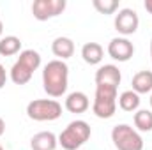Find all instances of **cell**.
<instances>
[{
    "mask_svg": "<svg viewBox=\"0 0 152 150\" xmlns=\"http://www.w3.org/2000/svg\"><path fill=\"white\" fill-rule=\"evenodd\" d=\"M66 5V0H36L32 4V14L39 21H48L62 14Z\"/></svg>",
    "mask_w": 152,
    "mask_h": 150,
    "instance_id": "cell-7",
    "label": "cell"
},
{
    "mask_svg": "<svg viewBox=\"0 0 152 150\" xmlns=\"http://www.w3.org/2000/svg\"><path fill=\"white\" fill-rule=\"evenodd\" d=\"M58 145V138L51 131H41L32 136L30 149L32 150H55Z\"/></svg>",
    "mask_w": 152,
    "mask_h": 150,
    "instance_id": "cell-11",
    "label": "cell"
},
{
    "mask_svg": "<svg viewBox=\"0 0 152 150\" xmlns=\"http://www.w3.org/2000/svg\"><path fill=\"white\" fill-rule=\"evenodd\" d=\"M117 90L113 87L96 85V95L92 103V111L97 118H112L117 111Z\"/></svg>",
    "mask_w": 152,
    "mask_h": 150,
    "instance_id": "cell-4",
    "label": "cell"
},
{
    "mask_svg": "<svg viewBox=\"0 0 152 150\" xmlns=\"http://www.w3.org/2000/svg\"><path fill=\"white\" fill-rule=\"evenodd\" d=\"M103 57H104V50H103V46L99 42H85L83 44V48H81V58L87 64L97 66V64H101Z\"/></svg>",
    "mask_w": 152,
    "mask_h": 150,
    "instance_id": "cell-14",
    "label": "cell"
},
{
    "mask_svg": "<svg viewBox=\"0 0 152 150\" xmlns=\"http://www.w3.org/2000/svg\"><path fill=\"white\" fill-rule=\"evenodd\" d=\"M112 141L117 150H143V138L127 124L115 125L112 131Z\"/></svg>",
    "mask_w": 152,
    "mask_h": 150,
    "instance_id": "cell-6",
    "label": "cell"
},
{
    "mask_svg": "<svg viewBox=\"0 0 152 150\" xmlns=\"http://www.w3.org/2000/svg\"><path fill=\"white\" fill-rule=\"evenodd\" d=\"M117 104L122 111H138L140 108V95L133 90H126L117 97Z\"/></svg>",
    "mask_w": 152,
    "mask_h": 150,
    "instance_id": "cell-16",
    "label": "cell"
},
{
    "mask_svg": "<svg viewBox=\"0 0 152 150\" xmlns=\"http://www.w3.org/2000/svg\"><path fill=\"white\" fill-rule=\"evenodd\" d=\"M2 32H4V23H2V20H0V39H2Z\"/></svg>",
    "mask_w": 152,
    "mask_h": 150,
    "instance_id": "cell-23",
    "label": "cell"
},
{
    "mask_svg": "<svg viewBox=\"0 0 152 150\" xmlns=\"http://www.w3.org/2000/svg\"><path fill=\"white\" fill-rule=\"evenodd\" d=\"M21 39L16 36H5L0 39V55L2 57H12L21 53Z\"/></svg>",
    "mask_w": 152,
    "mask_h": 150,
    "instance_id": "cell-17",
    "label": "cell"
},
{
    "mask_svg": "<svg viewBox=\"0 0 152 150\" xmlns=\"http://www.w3.org/2000/svg\"><path fill=\"white\" fill-rule=\"evenodd\" d=\"M5 81H7V74H5V69H4V66L0 64V88H4Z\"/></svg>",
    "mask_w": 152,
    "mask_h": 150,
    "instance_id": "cell-20",
    "label": "cell"
},
{
    "mask_svg": "<svg viewBox=\"0 0 152 150\" xmlns=\"http://www.w3.org/2000/svg\"><path fill=\"white\" fill-rule=\"evenodd\" d=\"M143 7H145L147 12H151L152 14V0H145V2H143Z\"/></svg>",
    "mask_w": 152,
    "mask_h": 150,
    "instance_id": "cell-21",
    "label": "cell"
},
{
    "mask_svg": "<svg viewBox=\"0 0 152 150\" xmlns=\"http://www.w3.org/2000/svg\"><path fill=\"white\" fill-rule=\"evenodd\" d=\"M133 92H136L138 95L140 94H149L152 92V71H140L133 76Z\"/></svg>",
    "mask_w": 152,
    "mask_h": 150,
    "instance_id": "cell-15",
    "label": "cell"
},
{
    "mask_svg": "<svg viewBox=\"0 0 152 150\" xmlns=\"http://www.w3.org/2000/svg\"><path fill=\"white\" fill-rule=\"evenodd\" d=\"M66 110L71 113H85L90 108V101L88 95L85 92H71L66 97Z\"/></svg>",
    "mask_w": 152,
    "mask_h": 150,
    "instance_id": "cell-12",
    "label": "cell"
},
{
    "mask_svg": "<svg viewBox=\"0 0 152 150\" xmlns=\"http://www.w3.org/2000/svg\"><path fill=\"white\" fill-rule=\"evenodd\" d=\"M4 133H5V122H4V118L0 117V136H4Z\"/></svg>",
    "mask_w": 152,
    "mask_h": 150,
    "instance_id": "cell-22",
    "label": "cell"
},
{
    "mask_svg": "<svg viewBox=\"0 0 152 150\" xmlns=\"http://www.w3.org/2000/svg\"><path fill=\"white\" fill-rule=\"evenodd\" d=\"M90 134H92L90 125L85 120H73L58 134V145L64 150H78L88 141Z\"/></svg>",
    "mask_w": 152,
    "mask_h": 150,
    "instance_id": "cell-3",
    "label": "cell"
},
{
    "mask_svg": "<svg viewBox=\"0 0 152 150\" xmlns=\"http://www.w3.org/2000/svg\"><path fill=\"white\" fill-rule=\"evenodd\" d=\"M108 55L117 62H127L134 55V46L127 37H113L108 44Z\"/></svg>",
    "mask_w": 152,
    "mask_h": 150,
    "instance_id": "cell-9",
    "label": "cell"
},
{
    "mask_svg": "<svg viewBox=\"0 0 152 150\" xmlns=\"http://www.w3.org/2000/svg\"><path fill=\"white\" fill-rule=\"evenodd\" d=\"M151 108H152V92H151Z\"/></svg>",
    "mask_w": 152,
    "mask_h": 150,
    "instance_id": "cell-25",
    "label": "cell"
},
{
    "mask_svg": "<svg viewBox=\"0 0 152 150\" xmlns=\"http://www.w3.org/2000/svg\"><path fill=\"white\" fill-rule=\"evenodd\" d=\"M134 127L140 133H151L152 131V111L151 110H138L133 117Z\"/></svg>",
    "mask_w": 152,
    "mask_h": 150,
    "instance_id": "cell-18",
    "label": "cell"
},
{
    "mask_svg": "<svg viewBox=\"0 0 152 150\" xmlns=\"http://www.w3.org/2000/svg\"><path fill=\"white\" fill-rule=\"evenodd\" d=\"M0 150H5V149H4V147H2V145H0Z\"/></svg>",
    "mask_w": 152,
    "mask_h": 150,
    "instance_id": "cell-26",
    "label": "cell"
},
{
    "mask_svg": "<svg viewBox=\"0 0 152 150\" xmlns=\"http://www.w3.org/2000/svg\"><path fill=\"white\" fill-rule=\"evenodd\" d=\"M113 25H115V30L122 36H131L138 30V25H140V18L136 14L134 9H120L117 14H115V20H113Z\"/></svg>",
    "mask_w": 152,
    "mask_h": 150,
    "instance_id": "cell-8",
    "label": "cell"
},
{
    "mask_svg": "<svg viewBox=\"0 0 152 150\" xmlns=\"http://www.w3.org/2000/svg\"><path fill=\"white\" fill-rule=\"evenodd\" d=\"M69 67L64 60H50L42 69V87L50 97H62L67 92Z\"/></svg>",
    "mask_w": 152,
    "mask_h": 150,
    "instance_id": "cell-1",
    "label": "cell"
},
{
    "mask_svg": "<svg viewBox=\"0 0 152 150\" xmlns=\"http://www.w3.org/2000/svg\"><path fill=\"white\" fill-rule=\"evenodd\" d=\"M27 115L36 122H51L60 118L62 104L55 99H34L27 104Z\"/></svg>",
    "mask_w": 152,
    "mask_h": 150,
    "instance_id": "cell-5",
    "label": "cell"
},
{
    "mask_svg": "<svg viewBox=\"0 0 152 150\" xmlns=\"http://www.w3.org/2000/svg\"><path fill=\"white\" fill-rule=\"evenodd\" d=\"M151 62H152V39H151Z\"/></svg>",
    "mask_w": 152,
    "mask_h": 150,
    "instance_id": "cell-24",
    "label": "cell"
},
{
    "mask_svg": "<svg viewBox=\"0 0 152 150\" xmlns=\"http://www.w3.org/2000/svg\"><path fill=\"white\" fill-rule=\"evenodd\" d=\"M122 81L120 69L113 64H104L96 71V85H104V87H113L118 88Z\"/></svg>",
    "mask_w": 152,
    "mask_h": 150,
    "instance_id": "cell-10",
    "label": "cell"
},
{
    "mask_svg": "<svg viewBox=\"0 0 152 150\" xmlns=\"http://www.w3.org/2000/svg\"><path fill=\"white\" fill-rule=\"evenodd\" d=\"M41 67V55L36 50H23L18 57V60L14 62V66L11 67V79L14 85H27L34 71H37Z\"/></svg>",
    "mask_w": 152,
    "mask_h": 150,
    "instance_id": "cell-2",
    "label": "cell"
},
{
    "mask_svg": "<svg viewBox=\"0 0 152 150\" xmlns=\"http://www.w3.org/2000/svg\"><path fill=\"white\" fill-rule=\"evenodd\" d=\"M51 51L57 60H66L75 55V42L69 37H57L51 42Z\"/></svg>",
    "mask_w": 152,
    "mask_h": 150,
    "instance_id": "cell-13",
    "label": "cell"
},
{
    "mask_svg": "<svg viewBox=\"0 0 152 150\" xmlns=\"http://www.w3.org/2000/svg\"><path fill=\"white\" fill-rule=\"evenodd\" d=\"M92 5L101 14H113L118 9V0H92Z\"/></svg>",
    "mask_w": 152,
    "mask_h": 150,
    "instance_id": "cell-19",
    "label": "cell"
}]
</instances>
